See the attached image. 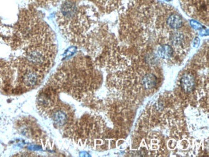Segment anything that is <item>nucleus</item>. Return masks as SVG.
Segmentation results:
<instances>
[{
  "label": "nucleus",
  "mask_w": 209,
  "mask_h": 157,
  "mask_svg": "<svg viewBox=\"0 0 209 157\" xmlns=\"http://www.w3.org/2000/svg\"><path fill=\"white\" fill-rule=\"evenodd\" d=\"M180 88L184 93L190 94L196 87V78L192 73L187 72L180 78Z\"/></svg>",
  "instance_id": "nucleus-1"
},
{
  "label": "nucleus",
  "mask_w": 209,
  "mask_h": 157,
  "mask_svg": "<svg viewBox=\"0 0 209 157\" xmlns=\"http://www.w3.org/2000/svg\"><path fill=\"white\" fill-rule=\"evenodd\" d=\"M140 82L142 88L144 90H151L155 87L157 83V79L154 74L150 73L144 75Z\"/></svg>",
  "instance_id": "nucleus-2"
},
{
  "label": "nucleus",
  "mask_w": 209,
  "mask_h": 157,
  "mask_svg": "<svg viewBox=\"0 0 209 157\" xmlns=\"http://www.w3.org/2000/svg\"><path fill=\"white\" fill-rule=\"evenodd\" d=\"M157 53L160 58L167 60L171 58L174 54V50L172 46L167 45H162L158 47Z\"/></svg>",
  "instance_id": "nucleus-3"
},
{
  "label": "nucleus",
  "mask_w": 209,
  "mask_h": 157,
  "mask_svg": "<svg viewBox=\"0 0 209 157\" xmlns=\"http://www.w3.org/2000/svg\"><path fill=\"white\" fill-rule=\"evenodd\" d=\"M53 117L55 124L60 126H63L67 121L66 115L62 110H58L54 112L53 114Z\"/></svg>",
  "instance_id": "nucleus-4"
},
{
  "label": "nucleus",
  "mask_w": 209,
  "mask_h": 157,
  "mask_svg": "<svg viewBox=\"0 0 209 157\" xmlns=\"http://www.w3.org/2000/svg\"><path fill=\"white\" fill-rule=\"evenodd\" d=\"M97 3L102 5L104 6L110 7L114 5L115 0H96Z\"/></svg>",
  "instance_id": "nucleus-5"
}]
</instances>
